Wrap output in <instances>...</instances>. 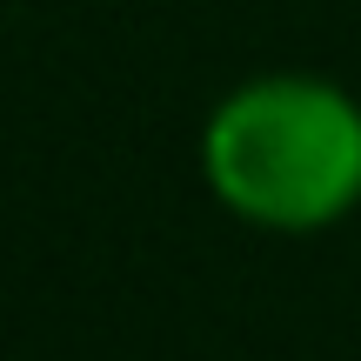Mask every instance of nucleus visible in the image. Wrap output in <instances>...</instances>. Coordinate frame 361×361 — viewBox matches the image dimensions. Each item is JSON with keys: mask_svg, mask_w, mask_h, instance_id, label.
Masks as SVG:
<instances>
[{"mask_svg": "<svg viewBox=\"0 0 361 361\" xmlns=\"http://www.w3.org/2000/svg\"><path fill=\"white\" fill-rule=\"evenodd\" d=\"M201 188L241 228L322 234L361 207V101L335 74H247L201 121Z\"/></svg>", "mask_w": 361, "mask_h": 361, "instance_id": "1", "label": "nucleus"}]
</instances>
